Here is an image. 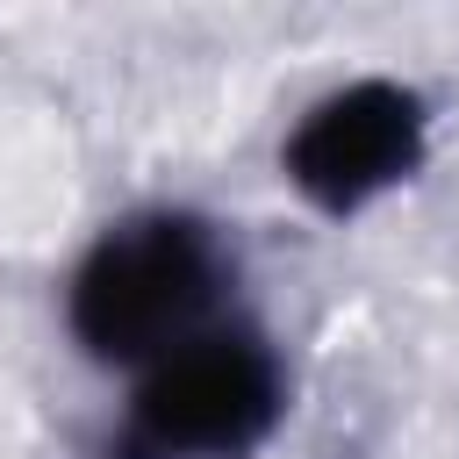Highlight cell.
<instances>
[{"mask_svg":"<svg viewBox=\"0 0 459 459\" xmlns=\"http://www.w3.org/2000/svg\"><path fill=\"white\" fill-rule=\"evenodd\" d=\"M230 294V251L208 215L143 208L93 237L65 287V323L100 366H158L186 337L215 330Z\"/></svg>","mask_w":459,"mask_h":459,"instance_id":"cell-1","label":"cell"},{"mask_svg":"<svg viewBox=\"0 0 459 459\" xmlns=\"http://www.w3.org/2000/svg\"><path fill=\"white\" fill-rule=\"evenodd\" d=\"M280 409H287L280 351L244 323H215L179 351H165L158 366H143V387L122 423V452L129 459H244L273 437Z\"/></svg>","mask_w":459,"mask_h":459,"instance_id":"cell-2","label":"cell"},{"mask_svg":"<svg viewBox=\"0 0 459 459\" xmlns=\"http://www.w3.org/2000/svg\"><path fill=\"white\" fill-rule=\"evenodd\" d=\"M423 143H430L423 93L394 79H351L294 122V136L280 143V165L308 208L359 215L366 201H380L423 165Z\"/></svg>","mask_w":459,"mask_h":459,"instance_id":"cell-3","label":"cell"}]
</instances>
